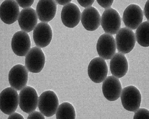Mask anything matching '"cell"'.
I'll list each match as a JSON object with an SVG mask.
<instances>
[{
    "label": "cell",
    "instance_id": "obj_1",
    "mask_svg": "<svg viewBox=\"0 0 149 119\" xmlns=\"http://www.w3.org/2000/svg\"><path fill=\"white\" fill-rule=\"evenodd\" d=\"M121 94L122 104L126 110L135 112L139 109L142 101V96L136 87L131 85L124 88Z\"/></svg>",
    "mask_w": 149,
    "mask_h": 119
},
{
    "label": "cell",
    "instance_id": "obj_2",
    "mask_svg": "<svg viewBox=\"0 0 149 119\" xmlns=\"http://www.w3.org/2000/svg\"><path fill=\"white\" fill-rule=\"evenodd\" d=\"M59 106V101L56 94L53 91L42 93L38 100V107L41 113L47 117L54 115Z\"/></svg>",
    "mask_w": 149,
    "mask_h": 119
},
{
    "label": "cell",
    "instance_id": "obj_3",
    "mask_svg": "<svg viewBox=\"0 0 149 119\" xmlns=\"http://www.w3.org/2000/svg\"><path fill=\"white\" fill-rule=\"evenodd\" d=\"M116 42L119 53L128 54L134 48L136 44V37L133 30L126 27L120 29L116 33Z\"/></svg>",
    "mask_w": 149,
    "mask_h": 119
},
{
    "label": "cell",
    "instance_id": "obj_4",
    "mask_svg": "<svg viewBox=\"0 0 149 119\" xmlns=\"http://www.w3.org/2000/svg\"><path fill=\"white\" fill-rule=\"evenodd\" d=\"M19 104V96L16 90L8 87L3 90L0 94V109L7 115L14 113Z\"/></svg>",
    "mask_w": 149,
    "mask_h": 119
},
{
    "label": "cell",
    "instance_id": "obj_5",
    "mask_svg": "<svg viewBox=\"0 0 149 119\" xmlns=\"http://www.w3.org/2000/svg\"><path fill=\"white\" fill-rule=\"evenodd\" d=\"M101 24L106 33L116 34L120 28L122 20L119 13L112 8L106 9L101 18Z\"/></svg>",
    "mask_w": 149,
    "mask_h": 119
},
{
    "label": "cell",
    "instance_id": "obj_6",
    "mask_svg": "<svg viewBox=\"0 0 149 119\" xmlns=\"http://www.w3.org/2000/svg\"><path fill=\"white\" fill-rule=\"evenodd\" d=\"M19 96V106L23 112L30 114L36 110L39 100L36 90L26 86L21 90Z\"/></svg>",
    "mask_w": 149,
    "mask_h": 119
},
{
    "label": "cell",
    "instance_id": "obj_7",
    "mask_svg": "<svg viewBox=\"0 0 149 119\" xmlns=\"http://www.w3.org/2000/svg\"><path fill=\"white\" fill-rule=\"evenodd\" d=\"M45 63V56L42 50L38 47L32 48L25 57V66L30 72H40Z\"/></svg>",
    "mask_w": 149,
    "mask_h": 119
},
{
    "label": "cell",
    "instance_id": "obj_8",
    "mask_svg": "<svg viewBox=\"0 0 149 119\" xmlns=\"http://www.w3.org/2000/svg\"><path fill=\"white\" fill-rule=\"evenodd\" d=\"M108 68L105 59L95 57L91 61L88 68V74L92 81L102 83L107 77Z\"/></svg>",
    "mask_w": 149,
    "mask_h": 119
},
{
    "label": "cell",
    "instance_id": "obj_9",
    "mask_svg": "<svg viewBox=\"0 0 149 119\" xmlns=\"http://www.w3.org/2000/svg\"><path fill=\"white\" fill-rule=\"evenodd\" d=\"M28 78V71L22 65H15L9 72V83L11 87L16 91H20L26 87Z\"/></svg>",
    "mask_w": 149,
    "mask_h": 119
},
{
    "label": "cell",
    "instance_id": "obj_10",
    "mask_svg": "<svg viewBox=\"0 0 149 119\" xmlns=\"http://www.w3.org/2000/svg\"><path fill=\"white\" fill-rule=\"evenodd\" d=\"M116 40L111 35L104 33L100 37L96 45L100 57L104 59H111L116 54Z\"/></svg>",
    "mask_w": 149,
    "mask_h": 119
},
{
    "label": "cell",
    "instance_id": "obj_11",
    "mask_svg": "<svg viewBox=\"0 0 149 119\" xmlns=\"http://www.w3.org/2000/svg\"><path fill=\"white\" fill-rule=\"evenodd\" d=\"M143 13L139 6L135 4L129 5L125 9L123 20L127 28L132 30L137 28L142 23Z\"/></svg>",
    "mask_w": 149,
    "mask_h": 119
},
{
    "label": "cell",
    "instance_id": "obj_12",
    "mask_svg": "<svg viewBox=\"0 0 149 119\" xmlns=\"http://www.w3.org/2000/svg\"><path fill=\"white\" fill-rule=\"evenodd\" d=\"M20 13L19 5L16 1H4L0 6V18L3 22L9 25L18 20Z\"/></svg>",
    "mask_w": 149,
    "mask_h": 119
},
{
    "label": "cell",
    "instance_id": "obj_13",
    "mask_svg": "<svg viewBox=\"0 0 149 119\" xmlns=\"http://www.w3.org/2000/svg\"><path fill=\"white\" fill-rule=\"evenodd\" d=\"M31 42L30 36L25 32L19 31L12 37L11 47L15 54L19 56H24L30 51Z\"/></svg>",
    "mask_w": 149,
    "mask_h": 119
},
{
    "label": "cell",
    "instance_id": "obj_14",
    "mask_svg": "<svg viewBox=\"0 0 149 119\" xmlns=\"http://www.w3.org/2000/svg\"><path fill=\"white\" fill-rule=\"evenodd\" d=\"M122 89L119 79L113 76L107 77L103 83V94L105 98L110 101H116L119 98Z\"/></svg>",
    "mask_w": 149,
    "mask_h": 119
},
{
    "label": "cell",
    "instance_id": "obj_15",
    "mask_svg": "<svg viewBox=\"0 0 149 119\" xmlns=\"http://www.w3.org/2000/svg\"><path fill=\"white\" fill-rule=\"evenodd\" d=\"M81 12L76 4L70 3L63 7L61 14V21L64 25L69 28H73L79 24Z\"/></svg>",
    "mask_w": 149,
    "mask_h": 119
},
{
    "label": "cell",
    "instance_id": "obj_16",
    "mask_svg": "<svg viewBox=\"0 0 149 119\" xmlns=\"http://www.w3.org/2000/svg\"><path fill=\"white\" fill-rule=\"evenodd\" d=\"M53 37V32L49 25L46 23L38 24L33 31V39L37 46L44 48L49 45Z\"/></svg>",
    "mask_w": 149,
    "mask_h": 119
},
{
    "label": "cell",
    "instance_id": "obj_17",
    "mask_svg": "<svg viewBox=\"0 0 149 119\" xmlns=\"http://www.w3.org/2000/svg\"><path fill=\"white\" fill-rule=\"evenodd\" d=\"M38 18L36 10L32 8L23 9L18 20L21 30L27 33L33 31L37 25Z\"/></svg>",
    "mask_w": 149,
    "mask_h": 119
},
{
    "label": "cell",
    "instance_id": "obj_18",
    "mask_svg": "<svg viewBox=\"0 0 149 119\" xmlns=\"http://www.w3.org/2000/svg\"><path fill=\"white\" fill-rule=\"evenodd\" d=\"M81 19L83 26L88 31H95L100 25V15L98 10L93 7L84 9L81 14Z\"/></svg>",
    "mask_w": 149,
    "mask_h": 119
},
{
    "label": "cell",
    "instance_id": "obj_19",
    "mask_svg": "<svg viewBox=\"0 0 149 119\" xmlns=\"http://www.w3.org/2000/svg\"><path fill=\"white\" fill-rule=\"evenodd\" d=\"M57 10L55 1H39L36 12L38 18L42 22L48 23L55 17Z\"/></svg>",
    "mask_w": 149,
    "mask_h": 119
},
{
    "label": "cell",
    "instance_id": "obj_20",
    "mask_svg": "<svg viewBox=\"0 0 149 119\" xmlns=\"http://www.w3.org/2000/svg\"><path fill=\"white\" fill-rule=\"evenodd\" d=\"M110 69L113 76L120 78L127 74L128 64L124 55L120 53H116L110 62Z\"/></svg>",
    "mask_w": 149,
    "mask_h": 119
},
{
    "label": "cell",
    "instance_id": "obj_21",
    "mask_svg": "<svg viewBox=\"0 0 149 119\" xmlns=\"http://www.w3.org/2000/svg\"><path fill=\"white\" fill-rule=\"evenodd\" d=\"M135 35L136 40L140 45L146 48L149 47V21L142 23L136 28Z\"/></svg>",
    "mask_w": 149,
    "mask_h": 119
},
{
    "label": "cell",
    "instance_id": "obj_22",
    "mask_svg": "<svg viewBox=\"0 0 149 119\" xmlns=\"http://www.w3.org/2000/svg\"><path fill=\"white\" fill-rule=\"evenodd\" d=\"M56 116L58 119H74L76 117L74 108L71 104L64 102L58 107Z\"/></svg>",
    "mask_w": 149,
    "mask_h": 119
},
{
    "label": "cell",
    "instance_id": "obj_23",
    "mask_svg": "<svg viewBox=\"0 0 149 119\" xmlns=\"http://www.w3.org/2000/svg\"><path fill=\"white\" fill-rule=\"evenodd\" d=\"M134 119H149V112L145 108H141L135 112Z\"/></svg>",
    "mask_w": 149,
    "mask_h": 119
},
{
    "label": "cell",
    "instance_id": "obj_24",
    "mask_svg": "<svg viewBox=\"0 0 149 119\" xmlns=\"http://www.w3.org/2000/svg\"><path fill=\"white\" fill-rule=\"evenodd\" d=\"M20 7L24 9L29 8L33 5L34 1H16Z\"/></svg>",
    "mask_w": 149,
    "mask_h": 119
},
{
    "label": "cell",
    "instance_id": "obj_25",
    "mask_svg": "<svg viewBox=\"0 0 149 119\" xmlns=\"http://www.w3.org/2000/svg\"><path fill=\"white\" fill-rule=\"evenodd\" d=\"M27 119H45L44 116L40 112L34 111L29 114Z\"/></svg>",
    "mask_w": 149,
    "mask_h": 119
},
{
    "label": "cell",
    "instance_id": "obj_26",
    "mask_svg": "<svg viewBox=\"0 0 149 119\" xmlns=\"http://www.w3.org/2000/svg\"><path fill=\"white\" fill-rule=\"evenodd\" d=\"M98 3L100 6L105 9H109L110 8L112 4H113V1H97Z\"/></svg>",
    "mask_w": 149,
    "mask_h": 119
},
{
    "label": "cell",
    "instance_id": "obj_27",
    "mask_svg": "<svg viewBox=\"0 0 149 119\" xmlns=\"http://www.w3.org/2000/svg\"><path fill=\"white\" fill-rule=\"evenodd\" d=\"M77 1L82 7L87 8L93 5L95 1Z\"/></svg>",
    "mask_w": 149,
    "mask_h": 119
},
{
    "label": "cell",
    "instance_id": "obj_28",
    "mask_svg": "<svg viewBox=\"0 0 149 119\" xmlns=\"http://www.w3.org/2000/svg\"><path fill=\"white\" fill-rule=\"evenodd\" d=\"M144 14L147 21H149V1H147L146 3L144 9Z\"/></svg>",
    "mask_w": 149,
    "mask_h": 119
},
{
    "label": "cell",
    "instance_id": "obj_29",
    "mask_svg": "<svg viewBox=\"0 0 149 119\" xmlns=\"http://www.w3.org/2000/svg\"><path fill=\"white\" fill-rule=\"evenodd\" d=\"M8 119H24V118L20 114L14 112L13 113L10 114L9 116Z\"/></svg>",
    "mask_w": 149,
    "mask_h": 119
},
{
    "label": "cell",
    "instance_id": "obj_30",
    "mask_svg": "<svg viewBox=\"0 0 149 119\" xmlns=\"http://www.w3.org/2000/svg\"><path fill=\"white\" fill-rule=\"evenodd\" d=\"M55 1L57 4H59V5L65 6L70 3L71 1H58H58Z\"/></svg>",
    "mask_w": 149,
    "mask_h": 119
}]
</instances>
